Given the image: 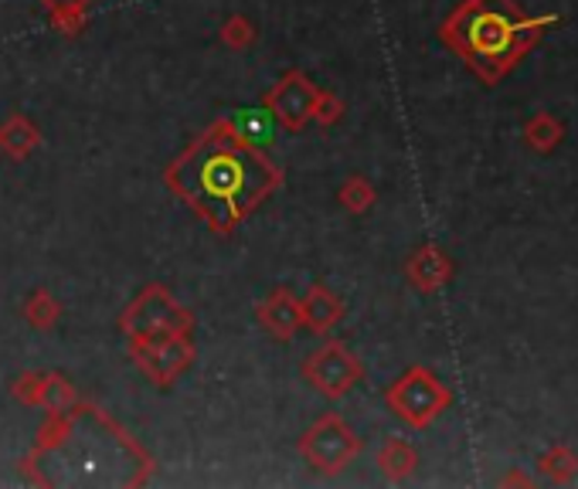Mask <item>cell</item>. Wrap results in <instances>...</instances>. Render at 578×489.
<instances>
[{
	"mask_svg": "<svg viewBox=\"0 0 578 489\" xmlns=\"http://www.w3.org/2000/svg\"><path fill=\"white\" fill-rule=\"evenodd\" d=\"M11 398L24 408H44V411H65L79 401L75 385L65 374H38V370H24L21 377H14L11 385Z\"/></svg>",
	"mask_w": 578,
	"mask_h": 489,
	"instance_id": "obj_9",
	"label": "cell"
},
{
	"mask_svg": "<svg viewBox=\"0 0 578 489\" xmlns=\"http://www.w3.org/2000/svg\"><path fill=\"white\" fill-rule=\"evenodd\" d=\"M565 140V123L555 113H535L524 123V143L538 153H555Z\"/></svg>",
	"mask_w": 578,
	"mask_h": 489,
	"instance_id": "obj_17",
	"label": "cell"
},
{
	"mask_svg": "<svg viewBox=\"0 0 578 489\" xmlns=\"http://www.w3.org/2000/svg\"><path fill=\"white\" fill-rule=\"evenodd\" d=\"M164 181L207 228L232 235L283 184V171L255 146L212 126L171 163Z\"/></svg>",
	"mask_w": 578,
	"mask_h": 489,
	"instance_id": "obj_1",
	"label": "cell"
},
{
	"mask_svg": "<svg viewBox=\"0 0 578 489\" xmlns=\"http://www.w3.org/2000/svg\"><path fill=\"white\" fill-rule=\"evenodd\" d=\"M317 85L310 82V75H303L300 69H290L270 92L262 99V105L270 109V116L290 130L300 133L310 120H313V102H317Z\"/></svg>",
	"mask_w": 578,
	"mask_h": 489,
	"instance_id": "obj_8",
	"label": "cell"
},
{
	"mask_svg": "<svg viewBox=\"0 0 578 489\" xmlns=\"http://www.w3.org/2000/svg\"><path fill=\"white\" fill-rule=\"evenodd\" d=\"M24 319L34 326V330H41V334H48L51 326H55L59 319H62V303L51 296L48 289H34L28 299H24Z\"/></svg>",
	"mask_w": 578,
	"mask_h": 489,
	"instance_id": "obj_18",
	"label": "cell"
},
{
	"mask_svg": "<svg viewBox=\"0 0 578 489\" xmlns=\"http://www.w3.org/2000/svg\"><path fill=\"white\" fill-rule=\"evenodd\" d=\"M357 452H361L357 431L337 411L321 415L317 421L303 431V439H300V456L310 462L313 472H321V476L344 472L357 459Z\"/></svg>",
	"mask_w": 578,
	"mask_h": 489,
	"instance_id": "obj_5",
	"label": "cell"
},
{
	"mask_svg": "<svg viewBox=\"0 0 578 489\" xmlns=\"http://www.w3.org/2000/svg\"><path fill=\"white\" fill-rule=\"evenodd\" d=\"M303 377L317 395H324L331 401H341L364 380V364L344 340H327L317 350L306 354Z\"/></svg>",
	"mask_w": 578,
	"mask_h": 489,
	"instance_id": "obj_6",
	"label": "cell"
},
{
	"mask_svg": "<svg viewBox=\"0 0 578 489\" xmlns=\"http://www.w3.org/2000/svg\"><path fill=\"white\" fill-rule=\"evenodd\" d=\"M120 330L126 337L153 334V330H178V334H194V316L164 289L161 283H150L123 313H120Z\"/></svg>",
	"mask_w": 578,
	"mask_h": 489,
	"instance_id": "obj_7",
	"label": "cell"
},
{
	"mask_svg": "<svg viewBox=\"0 0 578 489\" xmlns=\"http://www.w3.org/2000/svg\"><path fill=\"white\" fill-rule=\"evenodd\" d=\"M38 146H41V130L24 113H11L0 123V153H8L11 160H28Z\"/></svg>",
	"mask_w": 578,
	"mask_h": 489,
	"instance_id": "obj_14",
	"label": "cell"
},
{
	"mask_svg": "<svg viewBox=\"0 0 578 489\" xmlns=\"http://www.w3.org/2000/svg\"><path fill=\"white\" fill-rule=\"evenodd\" d=\"M341 116H344L341 95L321 89V92H317V102H313V120H317L321 126H334V123H341Z\"/></svg>",
	"mask_w": 578,
	"mask_h": 489,
	"instance_id": "obj_22",
	"label": "cell"
},
{
	"mask_svg": "<svg viewBox=\"0 0 578 489\" xmlns=\"http://www.w3.org/2000/svg\"><path fill=\"white\" fill-rule=\"evenodd\" d=\"M215 130H222L225 136L245 143V146H266L273 140V130H276V120L270 116V109H235L229 120H219Z\"/></svg>",
	"mask_w": 578,
	"mask_h": 489,
	"instance_id": "obj_13",
	"label": "cell"
},
{
	"mask_svg": "<svg viewBox=\"0 0 578 489\" xmlns=\"http://www.w3.org/2000/svg\"><path fill=\"white\" fill-rule=\"evenodd\" d=\"M385 405L392 408L395 418H402L408 428L423 431L429 428L449 405H453V391L443 385V377L423 364L408 367L398 380H392L385 391Z\"/></svg>",
	"mask_w": 578,
	"mask_h": 489,
	"instance_id": "obj_3",
	"label": "cell"
},
{
	"mask_svg": "<svg viewBox=\"0 0 578 489\" xmlns=\"http://www.w3.org/2000/svg\"><path fill=\"white\" fill-rule=\"evenodd\" d=\"M337 201H341L344 211H351V214H364V211H372V207H375L378 191H375V184L367 181V177L354 174V177H347V181L341 184Z\"/></svg>",
	"mask_w": 578,
	"mask_h": 489,
	"instance_id": "obj_20",
	"label": "cell"
},
{
	"mask_svg": "<svg viewBox=\"0 0 578 489\" xmlns=\"http://www.w3.org/2000/svg\"><path fill=\"white\" fill-rule=\"evenodd\" d=\"M300 309H303V326L310 334H317V337L331 334L334 326L344 319V313H347L344 299L331 286H324V283L310 286V293L300 299Z\"/></svg>",
	"mask_w": 578,
	"mask_h": 489,
	"instance_id": "obj_12",
	"label": "cell"
},
{
	"mask_svg": "<svg viewBox=\"0 0 578 489\" xmlns=\"http://www.w3.org/2000/svg\"><path fill=\"white\" fill-rule=\"evenodd\" d=\"M378 469H382V476L392 479V482L412 479L415 469H418V452H415V446L405 442V439H388V442L378 449Z\"/></svg>",
	"mask_w": 578,
	"mask_h": 489,
	"instance_id": "obj_15",
	"label": "cell"
},
{
	"mask_svg": "<svg viewBox=\"0 0 578 489\" xmlns=\"http://www.w3.org/2000/svg\"><path fill=\"white\" fill-rule=\"evenodd\" d=\"M538 469H541V476H548L551 482L568 486V482L578 476V452H575L571 446H551L548 452H541Z\"/></svg>",
	"mask_w": 578,
	"mask_h": 489,
	"instance_id": "obj_19",
	"label": "cell"
},
{
	"mask_svg": "<svg viewBox=\"0 0 578 489\" xmlns=\"http://www.w3.org/2000/svg\"><path fill=\"white\" fill-rule=\"evenodd\" d=\"M558 21V14H524L517 0H463L443 21L439 41L456 51L484 85H500Z\"/></svg>",
	"mask_w": 578,
	"mask_h": 489,
	"instance_id": "obj_2",
	"label": "cell"
},
{
	"mask_svg": "<svg viewBox=\"0 0 578 489\" xmlns=\"http://www.w3.org/2000/svg\"><path fill=\"white\" fill-rule=\"evenodd\" d=\"M500 486H535V479L524 476V472H507V476L500 479Z\"/></svg>",
	"mask_w": 578,
	"mask_h": 489,
	"instance_id": "obj_23",
	"label": "cell"
},
{
	"mask_svg": "<svg viewBox=\"0 0 578 489\" xmlns=\"http://www.w3.org/2000/svg\"><path fill=\"white\" fill-rule=\"evenodd\" d=\"M405 279L418 293H439L453 283V258L439 245H418L405 262Z\"/></svg>",
	"mask_w": 578,
	"mask_h": 489,
	"instance_id": "obj_11",
	"label": "cell"
},
{
	"mask_svg": "<svg viewBox=\"0 0 578 489\" xmlns=\"http://www.w3.org/2000/svg\"><path fill=\"white\" fill-rule=\"evenodd\" d=\"M219 38H222L225 48H232V51H245V48L258 38V31H255V24H252L245 14H232V18L222 24Z\"/></svg>",
	"mask_w": 578,
	"mask_h": 489,
	"instance_id": "obj_21",
	"label": "cell"
},
{
	"mask_svg": "<svg viewBox=\"0 0 578 489\" xmlns=\"http://www.w3.org/2000/svg\"><path fill=\"white\" fill-rule=\"evenodd\" d=\"M126 340H130L133 364L156 388H171L181 374L191 370V364L197 357L194 337L178 334V330H153V334H140V337H126Z\"/></svg>",
	"mask_w": 578,
	"mask_h": 489,
	"instance_id": "obj_4",
	"label": "cell"
},
{
	"mask_svg": "<svg viewBox=\"0 0 578 489\" xmlns=\"http://www.w3.org/2000/svg\"><path fill=\"white\" fill-rule=\"evenodd\" d=\"M255 319L273 340L290 344L300 330H303V309H300V296L290 286L273 289L266 299L255 306Z\"/></svg>",
	"mask_w": 578,
	"mask_h": 489,
	"instance_id": "obj_10",
	"label": "cell"
},
{
	"mask_svg": "<svg viewBox=\"0 0 578 489\" xmlns=\"http://www.w3.org/2000/svg\"><path fill=\"white\" fill-rule=\"evenodd\" d=\"M41 4H44V11H48L51 28H55L59 34L75 38V34L85 31L92 0H41Z\"/></svg>",
	"mask_w": 578,
	"mask_h": 489,
	"instance_id": "obj_16",
	"label": "cell"
}]
</instances>
